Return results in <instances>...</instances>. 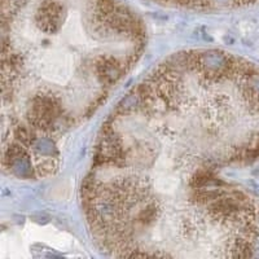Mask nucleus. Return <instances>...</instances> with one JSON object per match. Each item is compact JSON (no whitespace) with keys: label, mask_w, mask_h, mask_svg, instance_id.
Wrapping results in <instances>:
<instances>
[{"label":"nucleus","mask_w":259,"mask_h":259,"mask_svg":"<svg viewBox=\"0 0 259 259\" xmlns=\"http://www.w3.org/2000/svg\"><path fill=\"white\" fill-rule=\"evenodd\" d=\"M157 2L194 9H210L218 6L245 7L259 3V0H157Z\"/></svg>","instance_id":"1"}]
</instances>
